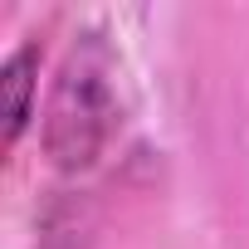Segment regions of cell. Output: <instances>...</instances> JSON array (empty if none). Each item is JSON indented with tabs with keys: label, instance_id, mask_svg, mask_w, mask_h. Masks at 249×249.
I'll use <instances>...</instances> for the list:
<instances>
[{
	"label": "cell",
	"instance_id": "obj_2",
	"mask_svg": "<svg viewBox=\"0 0 249 249\" xmlns=\"http://www.w3.org/2000/svg\"><path fill=\"white\" fill-rule=\"evenodd\" d=\"M35 88H39V49L25 39L0 64V117H5V152L20 147L30 117H35Z\"/></svg>",
	"mask_w": 249,
	"mask_h": 249
},
{
	"label": "cell",
	"instance_id": "obj_1",
	"mask_svg": "<svg viewBox=\"0 0 249 249\" xmlns=\"http://www.w3.org/2000/svg\"><path fill=\"white\" fill-rule=\"evenodd\" d=\"M117 54L103 30H83L69 44L44 103V157L59 171H88L117 132Z\"/></svg>",
	"mask_w": 249,
	"mask_h": 249
}]
</instances>
